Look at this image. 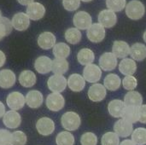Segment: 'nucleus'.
Segmentation results:
<instances>
[{
  "label": "nucleus",
  "mask_w": 146,
  "mask_h": 145,
  "mask_svg": "<svg viewBox=\"0 0 146 145\" xmlns=\"http://www.w3.org/2000/svg\"><path fill=\"white\" fill-rule=\"evenodd\" d=\"M81 1H83V2H91L92 0H81Z\"/></svg>",
  "instance_id": "50"
},
{
  "label": "nucleus",
  "mask_w": 146,
  "mask_h": 145,
  "mask_svg": "<svg viewBox=\"0 0 146 145\" xmlns=\"http://www.w3.org/2000/svg\"><path fill=\"white\" fill-rule=\"evenodd\" d=\"M68 85L71 91L74 92H80L84 90L86 86V80L80 74L74 73L69 76L68 79Z\"/></svg>",
  "instance_id": "18"
},
{
  "label": "nucleus",
  "mask_w": 146,
  "mask_h": 145,
  "mask_svg": "<svg viewBox=\"0 0 146 145\" xmlns=\"http://www.w3.org/2000/svg\"><path fill=\"white\" fill-rule=\"evenodd\" d=\"M27 141V135L21 131H16L11 133L10 145H26Z\"/></svg>",
  "instance_id": "38"
},
{
  "label": "nucleus",
  "mask_w": 146,
  "mask_h": 145,
  "mask_svg": "<svg viewBox=\"0 0 146 145\" xmlns=\"http://www.w3.org/2000/svg\"><path fill=\"white\" fill-rule=\"evenodd\" d=\"M106 5L110 10L119 12L125 8L126 0H106Z\"/></svg>",
  "instance_id": "39"
},
{
  "label": "nucleus",
  "mask_w": 146,
  "mask_h": 145,
  "mask_svg": "<svg viewBox=\"0 0 146 145\" xmlns=\"http://www.w3.org/2000/svg\"><path fill=\"white\" fill-rule=\"evenodd\" d=\"M98 23L102 25L104 27L110 28L116 24L117 16L115 13L110 9H104L100 11L98 16Z\"/></svg>",
  "instance_id": "9"
},
{
  "label": "nucleus",
  "mask_w": 146,
  "mask_h": 145,
  "mask_svg": "<svg viewBox=\"0 0 146 145\" xmlns=\"http://www.w3.org/2000/svg\"><path fill=\"white\" fill-rule=\"evenodd\" d=\"M120 145H136L133 142V140H130V139H126V140H124V141H122Z\"/></svg>",
  "instance_id": "48"
},
{
  "label": "nucleus",
  "mask_w": 146,
  "mask_h": 145,
  "mask_svg": "<svg viewBox=\"0 0 146 145\" xmlns=\"http://www.w3.org/2000/svg\"><path fill=\"white\" fill-rule=\"evenodd\" d=\"M145 5L139 0L130 1L126 6V14L132 20H139L145 15Z\"/></svg>",
  "instance_id": "2"
},
{
  "label": "nucleus",
  "mask_w": 146,
  "mask_h": 145,
  "mask_svg": "<svg viewBox=\"0 0 146 145\" xmlns=\"http://www.w3.org/2000/svg\"><path fill=\"white\" fill-rule=\"evenodd\" d=\"M15 74L9 69H3L0 71V87L9 89L15 83Z\"/></svg>",
  "instance_id": "21"
},
{
  "label": "nucleus",
  "mask_w": 146,
  "mask_h": 145,
  "mask_svg": "<svg viewBox=\"0 0 146 145\" xmlns=\"http://www.w3.org/2000/svg\"><path fill=\"white\" fill-rule=\"evenodd\" d=\"M26 103L32 109H38L43 103V95L40 91L33 90L30 91L26 96Z\"/></svg>",
  "instance_id": "22"
},
{
  "label": "nucleus",
  "mask_w": 146,
  "mask_h": 145,
  "mask_svg": "<svg viewBox=\"0 0 146 145\" xmlns=\"http://www.w3.org/2000/svg\"><path fill=\"white\" fill-rule=\"evenodd\" d=\"M86 35L88 39L92 43H99L104 40L106 32L104 27L102 25L99 23H94L87 29Z\"/></svg>",
  "instance_id": "5"
},
{
  "label": "nucleus",
  "mask_w": 146,
  "mask_h": 145,
  "mask_svg": "<svg viewBox=\"0 0 146 145\" xmlns=\"http://www.w3.org/2000/svg\"><path fill=\"white\" fill-rule=\"evenodd\" d=\"M2 19V13H1V10H0V20Z\"/></svg>",
  "instance_id": "51"
},
{
  "label": "nucleus",
  "mask_w": 146,
  "mask_h": 145,
  "mask_svg": "<svg viewBox=\"0 0 146 145\" xmlns=\"http://www.w3.org/2000/svg\"><path fill=\"white\" fill-rule=\"evenodd\" d=\"M11 133L5 130L0 129V145H10Z\"/></svg>",
  "instance_id": "43"
},
{
  "label": "nucleus",
  "mask_w": 146,
  "mask_h": 145,
  "mask_svg": "<svg viewBox=\"0 0 146 145\" xmlns=\"http://www.w3.org/2000/svg\"><path fill=\"white\" fill-rule=\"evenodd\" d=\"M62 4L68 11H74L80 7V0H62Z\"/></svg>",
  "instance_id": "42"
},
{
  "label": "nucleus",
  "mask_w": 146,
  "mask_h": 145,
  "mask_svg": "<svg viewBox=\"0 0 146 145\" xmlns=\"http://www.w3.org/2000/svg\"><path fill=\"white\" fill-rule=\"evenodd\" d=\"M139 121L146 124V104L141 105L139 107Z\"/></svg>",
  "instance_id": "44"
},
{
  "label": "nucleus",
  "mask_w": 146,
  "mask_h": 145,
  "mask_svg": "<svg viewBox=\"0 0 146 145\" xmlns=\"http://www.w3.org/2000/svg\"><path fill=\"white\" fill-rule=\"evenodd\" d=\"M112 53L116 58H126L130 54V46L125 41L116 40L113 44Z\"/></svg>",
  "instance_id": "20"
},
{
  "label": "nucleus",
  "mask_w": 146,
  "mask_h": 145,
  "mask_svg": "<svg viewBox=\"0 0 146 145\" xmlns=\"http://www.w3.org/2000/svg\"><path fill=\"white\" fill-rule=\"evenodd\" d=\"M119 70L122 74L126 76H130L135 73L137 70V64L133 59L124 58L121 61L119 64Z\"/></svg>",
  "instance_id": "24"
},
{
  "label": "nucleus",
  "mask_w": 146,
  "mask_h": 145,
  "mask_svg": "<svg viewBox=\"0 0 146 145\" xmlns=\"http://www.w3.org/2000/svg\"><path fill=\"white\" fill-rule=\"evenodd\" d=\"M117 66V58L111 52L104 53L99 58V67L104 71H112Z\"/></svg>",
  "instance_id": "11"
},
{
  "label": "nucleus",
  "mask_w": 146,
  "mask_h": 145,
  "mask_svg": "<svg viewBox=\"0 0 146 145\" xmlns=\"http://www.w3.org/2000/svg\"><path fill=\"white\" fill-rule=\"evenodd\" d=\"M6 103L11 110H20L24 107L26 103V98L21 92L13 91L8 95Z\"/></svg>",
  "instance_id": "4"
},
{
  "label": "nucleus",
  "mask_w": 146,
  "mask_h": 145,
  "mask_svg": "<svg viewBox=\"0 0 146 145\" xmlns=\"http://www.w3.org/2000/svg\"><path fill=\"white\" fill-rule=\"evenodd\" d=\"M122 85H123V87L129 91H133L137 85H138V81L136 79L135 77H133V75H130V76H125V78L123 79L122 80Z\"/></svg>",
  "instance_id": "41"
},
{
  "label": "nucleus",
  "mask_w": 146,
  "mask_h": 145,
  "mask_svg": "<svg viewBox=\"0 0 146 145\" xmlns=\"http://www.w3.org/2000/svg\"><path fill=\"white\" fill-rule=\"evenodd\" d=\"M107 95L106 88L104 85L101 84H94L91 85V87L88 90V97L89 99L92 102H101L103 101Z\"/></svg>",
  "instance_id": "13"
},
{
  "label": "nucleus",
  "mask_w": 146,
  "mask_h": 145,
  "mask_svg": "<svg viewBox=\"0 0 146 145\" xmlns=\"http://www.w3.org/2000/svg\"><path fill=\"white\" fill-rule=\"evenodd\" d=\"M4 115H5V107L3 105V103L2 102H0V118L3 117Z\"/></svg>",
  "instance_id": "47"
},
{
  "label": "nucleus",
  "mask_w": 146,
  "mask_h": 145,
  "mask_svg": "<svg viewBox=\"0 0 146 145\" xmlns=\"http://www.w3.org/2000/svg\"><path fill=\"white\" fill-rule=\"evenodd\" d=\"M83 77L85 80L90 83H97L102 77V70L96 64H90L85 67L83 70Z\"/></svg>",
  "instance_id": "6"
},
{
  "label": "nucleus",
  "mask_w": 146,
  "mask_h": 145,
  "mask_svg": "<svg viewBox=\"0 0 146 145\" xmlns=\"http://www.w3.org/2000/svg\"><path fill=\"white\" fill-rule=\"evenodd\" d=\"M48 88L53 93H60L63 91L68 85V80L62 75L54 74L50 76L47 81Z\"/></svg>",
  "instance_id": "3"
},
{
  "label": "nucleus",
  "mask_w": 146,
  "mask_h": 145,
  "mask_svg": "<svg viewBox=\"0 0 146 145\" xmlns=\"http://www.w3.org/2000/svg\"><path fill=\"white\" fill-rule=\"evenodd\" d=\"M130 55L133 60L143 61L146 58V46L144 44L136 43L130 47Z\"/></svg>",
  "instance_id": "25"
},
{
  "label": "nucleus",
  "mask_w": 146,
  "mask_h": 145,
  "mask_svg": "<svg viewBox=\"0 0 146 145\" xmlns=\"http://www.w3.org/2000/svg\"><path fill=\"white\" fill-rule=\"evenodd\" d=\"M65 99L60 93H51L46 98V107L53 112H58L63 109Z\"/></svg>",
  "instance_id": "7"
},
{
  "label": "nucleus",
  "mask_w": 146,
  "mask_h": 145,
  "mask_svg": "<svg viewBox=\"0 0 146 145\" xmlns=\"http://www.w3.org/2000/svg\"><path fill=\"white\" fill-rule=\"evenodd\" d=\"M95 59V55L93 51L88 48L81 49L77 55V60L78 62L84 66H87L90 64H92Z\"/></svg>",
  "instance_id": "29"
},
{
  "label": "nucleus",
  "mask_w": 146,
  "mask_h": 145,
  "mask_svg": "<svg viewBox=\"0 0 146 145\" xmlns=\"http://www.w3.org/2000/svg\"><path fill=\"white\" fill-rule=\"evenodd\" d=\"M38 44L43 50H50L56 44V37L52 32H44L38 38Z\"/></svg>",
  "instance_id": "19"
},
{
  "label": "nucleus",
  "mask_w": 146,
  "mask_h": 145,
  "mask_svg": "<svg viewBox=\"0 0 146 145\" xmlns=\"http://www.w3.org/2000/svg\"><path fill=\"white\" fill-rule=\"evenodd\" d=\"M5 62H6V56L2 50H0V68H2L4 65Z\"/></svg>",
  "instance_id": "45"
},
{
  "label": "nucleus",
  "mask_w": 146,
  "mask_h": 145,
  "mask_svg": "<svg viewBox=\"0 0 146 145\" xmlns=\"http://www.w3.org/2000/svg\"><path fill=\"white\" fill-rule=\"evenodd\" d=\"M126 109V105L123 101L115 99L111 101L108 105V110L110 115L114 118L122 117L123 112Z\"/></svg>",
  "instance_id": "23"
},
{
  "label": "nucleus",
  "mask_w": 146,
  "mask_h": 145,
  "mask_svg": "<svg viewBox=\"0 0 146 145\" xmlns=\"http://www.w3.org/2000/svg\"><path fill=\"white\" fill-rule=\"evenodd\" d=\"M121 84V78L115 74V73H110L108 74L104 80V87L111 91H117Z\"/></svg>",
  "instance_id": "28"
},
{
  "label": "nucleus",
  "mask_w": 146,
  "mask_h": 145,
  "mask_svg": "<svg viewBox=\"0 0 146 145\" xmlns=\"http://www.w3.org/2000/svg\"><path fill=\"white\" fill-rule=\"evenodd\" d=\"M61 123L65 130L74 132L80 127L81 124V120L77 113L69 111L62 115Z\"/></svg>",
  "instance_id": "1"
},
{
  "label": "nucleus",
  "mask_w": 146,
  "mask_h": 145,
  "mask_svg": "<svg viewBox=\"0 0 146 145\" xmlns=\"http://www.w3.org/2000/svg\"><path fill=\"white\" fill-rule=\"evenodd\" d=\"M12 23L11 21L6 18V17H2L0 20V40L3 38V37L8 36L12 30Z\"/></svg>",
  "instance_id": "37"
},
{
  "label": "nucleus",
  "mask_w": 146,
  "mask_h": 145,
  "mask_svg": "<svg viewBox=\"0 0 146 145\" xmlns=\"http://www.w3.org/2000/svg\"><path fill=\"white\" fill-rule=\"evenodd\" d=\"M132 140L136 145L146 144V129L139 127L135 129L132 133Z\"/></svg>",
  "instance_id": "35"
},
{
  "label": "nucleus",
  "mask_w": 146,
  "mask_h": 145,
  "mask_svg": "<svg viewBox=\"0 0 146 145\" xmlns=\"http://www.w3.org/2000/svg\"><path fill=\"white\" fill-rule=\"evenodd\" d=\"M69 68L68 62L66 59L56 58L52 61V72L55 74L62 75L68 72Z\"/></svg>",
  "instance_id": "31"
},
{
  "label": "nucleus",
  "mask_w": 146,
  "mask_h": 145,
  "mask_svg": "<svg viewBox=\"0 0 146 145\" xmlns=\"http://www.w3.org/2000/svg\"><path fill=\"white\" fill-rule=\"evenodd\" d=\"M101 144L102 145H120V138L115 132H109L103 135Z\"/></svg>",
  "instance_id": "36"
},
{
  "label": "nucleus",
  "mask_w": 146,
  "mask_h": 145,
  "mask_svg": "<svg viewBox=\"0 0 146 145\" xmlns=\"http://www.w3.org/2000/svg\"><path fill=\"white\" fill-rule=\"evenodd\" d=\"M45 9L43 4L33 2L31 4H29L27 8V15L29 17V19L33 21H38L44 15Z\"/></svg>",
  "instance_id": "16"
},
{
  "label": "nucleus",
  "mask_w": 146,
  "mask_h": 145,
  "mask_svg": "<svg viewBox=\"0 0 146 145\" xmlns=\"http://www.w3.org/2000/svg\"><path fill=\"white\" fill-rule=\"evenodd\" d=\"M65 39L71 44H76L81 39V32L77 28H68L65 32Z\"/></svg>",
  "instance_id": "34"
},
{
  "label": "nucleus",
  "mask_w": 146,
  "mask_h": 145,
  "mask_svg": "<svg viewBox=\"0 0 146 145\" xmlns=\"http://www.w3.org/2000/svg\"><path fill=\"white\" fill-rule=\"evenodd\" d=\"M124 103L126 106L140 107L143 103L142 95L135 91H129L124 97Z\"/></svg>",
  "instance_id": "26"
},
{
  "label": "nucleus",
  "mask_w": 146,
  "mask_h": 145,
  "mask_svg": "<svg viewBox=\"0 0 146 145\" xmlns=\"http://www.w3.org/2000/svg\"><path fill=\"white\" fill-rule=\"evenodd\" d=\"M36 129L40 135L49 136L55 131V123L51 119L48 117H43L37 121Z\"/></svg>",
  "instance_id": "10"
},
{
  "label": "nucleus",
  "mask_w": 146,
  "mask_h": 145,
  "mask_svg": "<svg viewBox=\"0 0 146 145\" xmlns=\"http://www.w3.org/2000/svg\"><path fill=\"white\" fill-rule=\"evenodd\" d=\"M34 68L41 74H45L52 71V60L48 56H39L34 62Z\"/></svg>",
  "instance_id": "17"
},
{
  "label": "nucleus",
  "mask_w": 146,
  "mask_h": 145,
  "mask_svg": "<svg viewBox=\"0 0 146 145\" xmlns=\"http://www.w3.org/2000/svg\"><path fill=\"white\" fill-rule=\"evenodd\" d=\"M19 83L26 88L33 86L36 84V75L30 70H24L20 73Z\"/></svg>",
  "instance_id": "27"
},
{
  "label": "nucleus",
  "mask_w": 146,
  "mask_h": 145,
  "mask_svg": "<svg viewBox=\"0 0 146 145\" xmlns=\"http://www.w3.org/2000/svg\"><path fill=\"white\" fill-rule=\"evenodd\" d=\"M53 55L56 58L66 59L70 55V47L65 43H58L53 47Z\"/></svg>",
  "instance_id": "32"
},
{
  "label": "nucleus",
  "mask_w": 146,
  "mask_h": 145,
  "mask_svg": "<svg viewBox=\"0 0 146 145\" xmlns=\"http://www.w3.org/2000/svg\"><path fill=\"white\" fill-rule=\"evenodd\" d=\"M4 126L9 129H15L20 126L21 123V117L19 113L14 110H10L5 113L3 118Z\"/></svg>",
  "instance_id": "14"
},
{
  "label": "nucleus",
  "mask_w": 146,
  "mask_h": 145,
  "mask_svg": "<svg viewBox=\"0 0 146 145\" xmlns=\"http://www.w3.org/2000/svg\"><path fill=\"white\" fill-rule=\"evenodd\" d=\"M73 22L77 29L85 30L88 29L92 25V19L87 12L79 11L74 15Z\"/></svg>",
  "instance_id": "8"
},
{
  "label": "nucleus",
  "mask_w": 146,
  "mask_h": 145,
  "mask_svg": "<svg viewBox=\"0 0 146 145\" xmlns=\"http://www.w3.org/2000/svg\"><path fill=\"white\" fill-rule=\"evenodd\" d=\"M17 1H18V3L20 4H21V5H27V6L34 2V0H17Z\"/></svg>",
  "instance_id": "46"
},
{
  "label": "nucleus",
  "mask_w": 146,
  "mask_h": 145,
  "mask_svg": "<svg viewBox=\"0 0 146 145\" xmlns=\"http://www.w3.org/2000/svg\"><path fill=\"white\" fill-rule=\"evenodd\" d=\"M56 143L57 145H74V137L71 132L64 131L57 134L56 138Z\"/></svg>",
  "instance_id": "33"
},
{
  "label": "nucleus",
  "mask_w": 146,
  "mask_h": 145,
  "mask_svg": "<svg viewBox=\"0 0 146 145\" xmlns=\"http://www.w3.org/2000/svg\"><path fill=\"white\" fill-rule=\"evenodd\" d=\"M143 38H144V40H145V42L146 43V31L144 32V36H143Z\"/></svg>",
  "instance_id": "49"
},
{
  "label": "nucleus",
  "mask_w": 146,
  "mask_h": 145,
  "mask_svg": "<svg viewBox=\"0 0 146 145\" xmlns=\"http://www.w3.org/2000/svg\"><path fill=\"white\" fill-rule=\"evenodd\" d=\"M81 145H97L98 138L93 132H86L80 138Z\"/></svg>",
  "instance_id": "40"
},
{
  "label": "nucleus",
  "mask_w": 146,
  "mask_h": 145,
  "mask_svg": "<svg viewBox=\"0 0 146 145\" xmlns=\"http://www.w3.org/2000/svg\"><path fill=\"white\" fill-rule=\"evenodd\" d=\"M121 118L132 124L136 123L137 121H139V107L126 106Z\"/></svg>",
  "instance_id": "30"
},
{
  "label": "nucleus",
  "mask_w": 146,
  "mask_h": 145,
  "mask_svg": "<svg viewBox=\"0 0 146 145\" xmlns=\"http://www.w3.org/2000/svg\"><path fill=\"white\" fill-rule=\"evenodd\" d=\"M114 131L119 137L127 138L133 132V125L123 119H121L115 123Z\"/></svg>",
  "instance_id": "12"
},
{
  "label": "nucleus",
  "mask_w": 146,
  "mask_h": 145,
  "mask_svg": "<svg viewBox=\"0 0 146 145\" xmlns=\"http://www.w3.org/2000/svg\"><path fill=\"white\" fill-rule=\"evenodd\" d=\"M12 26L17 31H25L30 25V19L27 14L20 12L15 14L11 21Z\"/></svg>",
  "instance_id": "15"
}]
</instances>
